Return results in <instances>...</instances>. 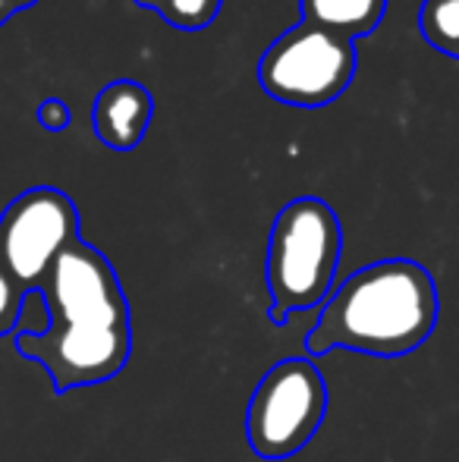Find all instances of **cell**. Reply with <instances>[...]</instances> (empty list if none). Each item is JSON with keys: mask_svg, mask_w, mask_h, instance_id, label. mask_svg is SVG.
<instances>
[{"mask_svg": "<svg viewBox=\"0 0 459 462\" xmlns=\"http://www.w3.org/2000/svg\"><path fill=\"white\" fill-rule=\"evenodd\" d=\"M38 296L48 328L16 330V353L48 371L54 393L98 387L133 356L129 302L114 264L95 245L76 239L54 262Z\"/></svg>", "mask_w": 459, "mask_h": 462, "instance_id": "6da1fadb", "label": "cell"}, {"mask_svg": "<svg viewBox=\"0 0 459 462\" xmlns=\"http://www.w3.org/2000/svg\"><path fill=\"white\" fill-rule=\"evenodd\" d=\"M441 299L435 277L412 258H387L349 274L327 296L306 334V353L331 349L397 359L418 349L437 328Z\"/></svg>", "mask_w": 459, "mask_h": 462, "instance_id": "7a4b0ae2", "label": "cell"}, {"mask_svg": "<svg viewBox=\"0 0 459 462\" xmlns=\"http://www.w3.org/2000/svg\"><path fill=\"white\" fill-rule=\"evenodd\" d=\"M340 252H344V230L334 208L312 195L289 201L271 226L268 255H264L271 321L287 324L299 311L325 305L334 292Z\"/></svg>", "mask_w": 459, "mask_h": 462, "instance_id": "3957f363", "label": "cell"}, {"mask_svg": "<svg viewBox=\"0 0 459 462\" xmlns=\"http://www.w3.org/2000/svg\"><path fill=\"white\" fill-rule=\"evenodd\" d=\"M327 415V383L312 359L271 365L245 406V440L258 459L280 462L312 444Z\"/></svg>", "mask_w": 459, "mask_h": 462, "instance_id": "277c9868", "label": "cell"}, {"mask_svg": "<svg viewBox=\"0 0 459 462\" xmlns=\"http://www.w3.org/2000/svg\"><path fill=\"white\" fill-rule=\"evenodd\" d=\"M355 76V44L299 23L287 29L258 60L264 95L289 107H325L337 101Z\"/></svg>", "mask_w": 459, "mask_h": 462, "instance_id": "5b68a950", "label": "cell"}, {"mask_svg": "<svg viewBox=\"0 0 459 462\" xmlns=\"http://www.w3.org/2000/svg\"><path fill=\"white\" fill-rule=\"evenodd\" d=\"M79 239V211L54 186L16 195L0 214V262L25 292H38L54 262Z\"/></svg>", "mask_w": 459, "mask_h": 462, "instance_id": "8992f818", "label": "cell"}, {"mask_svg": "<svg viewBox=\"0 0 459 462\" xmlns=\"http://www.w3.org/2000/svg\"><path fill=\"white\" fill-rule=\"evenodd\" d=\"M154 114L151 92L133 79L111 82L101 88L92 104L95 135L114 152H133L148 133V123Z\"/></svg>", "mask_w": 459, "mask_h": 462, "instance_id": "52a82bcc", "label": "cell"}, {"mask_svg": "<svg viewBox=\"0 0 459 462\" xmlns=\"http://www.w3.org/2000/svg\"><path fill=\"white\" fill-rule=\"evenodd\" d=\"M308 25L340 35L346 42L378 29L387 0H299Z\"/></svg>", "mask_w": 459, "mask_h": 462, "instance_id": "ba28073f", "label": "cell"}, {"mask_svg": "<svg viewBox=\"0 0 459 462\" xmlns=\"http://www.w3.org/2000/svg\"><path fill=\"white\" fill-rule=\"evenodd\" d=\"M418 29L431 48L459 60V0H425Z\"/></svg>", "mask_w": 459, "mask_h": 462, "instance_id": "9c48e42d", "label": "cell"}, {"mask_svg": "<svg viewBox=\"0 0 459 462\" xmlns=\"http://www.w3.org/2000/svg\"><path fill=\"white\" fill-rule=\"evenodd\" d=\"M135 4L145 10H158L161 19L173 29L198 32L215 23L224 0H135Z\"/></svg>", "mask_w": 459, "mask_h": 462, "instance_id": "30bf717a", "label": "cell"}, {"mask_svg": "<svg viewBox=\"0 0 459 462\" xmlns=\"http://www.w3.org/2000/svg\"><path fill=\"white\" fill-rule=\"evenodd\" d=\"M25 296H29V292L16 283V277L10 274V268L0 262V340L16 334L19 318H23Z\"/></svg>", "mask_w": 459, "mask_h": 462, "instance_id": "8fae6325", "label": "cell"}, {"mask_svg": "<svg viewBox=\"0 0 459 462\" xmlns=\"http://www.w3.org/2000/svg\"><path fill=\"white\" fill-rule=\"evenodd\" d=\"M38 123H41L48 133H60L69 123V107L60 97H48V101L38 104Z\"/></svg>", "mask_w": 459, "mask_h": 462, "instance_id": "7c38bea8", "label": "cell"}, {"mask_svg": "<svg viewBox=\"0 0 459 462\" xmlns=\"http://www.w3.org/2000/svg\"><path fill=\"white\" fill-rule=\"evenodd\" d=\"M6 6H10L13 13L16 10H25V6H32V4H38V0H4Z\"/></svg>", "mask_w": 459, "mask_h": 462, "instance_id": "4fadbf2b", "label": "cell"}, {"mask_svg": "<svg viewBox=\"0 0 459 462\" xmlns=\"http://www.w3.org/2000/svg\"><path fill=\"white\" fill-rule=\"evenodd\" d=\"M10 13H13V10H10V6H6V4H4V0H0V25H4V23H6V19H10Z\"/></svg>", "mask_w": 459, "mask_h": 462, "instance_id": "5bb4252c", "label": "cell"}]
</instances>
